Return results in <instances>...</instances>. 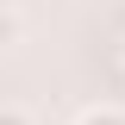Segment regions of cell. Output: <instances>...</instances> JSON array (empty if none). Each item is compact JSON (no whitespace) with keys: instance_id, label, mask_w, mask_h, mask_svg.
<instances>
[{"instance_id":"obj_1","label":"cell","mask_w":125,"mask_h":125,"mask_svg":"<svg viewBox=\"0 0 125 125\" xmlns=\"http://www.w3.org/2000/svg\"><path fill=\"white\" fill-rule=\"evenodd\" d=\"M75 125H125V106H88Z\"/></svg>"},{"instance_id":"obj_2","label":"cell","mask_w":125,"mask_h":125,"mask_svg":"<svg viewBox=\"0 0 125 125\" xmlns=\"http://www.w3.org/2000/svg\"><path fill=\"white\" fill-rule=\"evenodd\" d=\"M0 125H38V119H31L25 100H6V106H0Z\"/></svg>"}]
</instances>
